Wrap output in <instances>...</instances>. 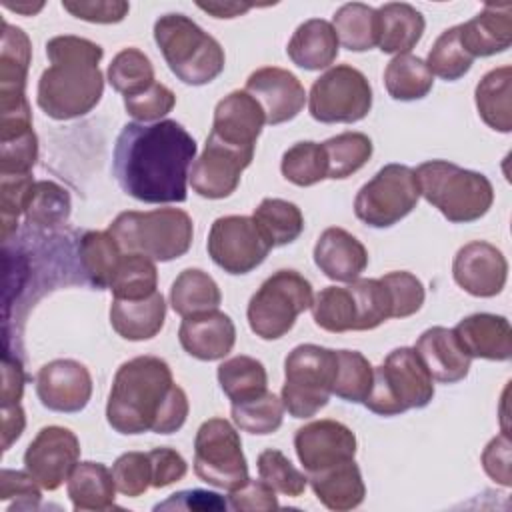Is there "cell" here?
<instances>
[{
  "label": "cell",
  "mask_w": 512,
  "mask_h": 512,
  "mask_svg": "<svg viewBox=\"0 0 512 512\" xmlns=\"http://www.w3.org/2000/svg\"><path fill=\"white\" fill-rule=\"evenodd\" d=\"M196 150V140L176 120L128 122L116 138L112 170L118 186L140 202H184Z\"/></svg>",
  "instance_id": "1"
},
{
  "label": "cell",
  "mask_w": 512,
  "mask_h": 512,
  "mask_svg": "<svg viewBox=\"0 0 512 512\" xmlns=\"http://www.w3.org/2000/svg\"><path fill=\"white\" fill-rule=\"evenodd\" d=\"M188 396L174 384L172 370L158 356L124 362L112 380L106 420L118 434H172L188 418Z\"/></svg>",
  "instance_id": "2"
},
{
  "label": "cell",
  "mask_w": 512,
  "mask_h": 512,
  "mask_svg": "<svg viewBox=\"0 0 512 512\" xmlns=\"http://www.w3.org/2000/svg\"><path fill=\"white\" fill-rule=\"evenodd\" d=\"M50 66L38 80L36 102L54 120L86 116L96 108L104 92V76L98 68L104 50L100 44L64 34L46 42Z\"/></svg>",
  "instance_id": "3"
},
{
  "label": "cell",
  "mask_w": 512,
  "mask_h": 512,
  "mask_svg": "<svg viewBox=\"0 0 512 512\" xmlns=\"http://www.w3.org/2000/svg\"><path fill=\"white\" fill-rule=\"evenodd\" d=\"M154 40L172 74L190 86H204L224 70L220 42L184 14H164L154 22Z\"/></svg>",
  "instance_id": "4"
},
{
  "label": "cell",
  "mask_w": 512,
  "mask_h": 512,
  "mask_svg": "<svg viewBox=\"0 0 512 512\" xmlns=\"http://www.w3.org/2000/svg\"><path fill=\"white\" fill-rule=\"evenodd\" d=\"M420 196H424L440 214L454 224H466L482 218L492 202V182L474 170H466L448 160H428L416 170Z\"/></svg>",
  "instance_id": "5"
},
{
  "label": "cell",
  "mask_w": 512,
  "mask_h": 512,
  "mask_svg": "<svg viewBox=\"0 0 512 512\" xmlns=\"http://www.w3.org/2000/svg\"><path fill=\"white\" fill-rule=\"evenodd\" d=\"M108 232L122 252L142 254L154 262H170L184 256L192 246L194 224L180 208H156L148 212L118 214Z\"/></svg>",
  "instance_id": "6"
},
{
  "label": "cell",
  "mask_w": 512,
  "mask_h": 512,
  "mask_svg": "<svg viewBox=\"0 0 512 512\" xmlns=\"http://www.w3.org/2000/svg\"><path fill=\"white\" fill-rule=\"evenodd\" d=\"M434 398V378L414 348H394L374 368L372 390L364 406L378 416H398L412 408H424Z\"/></svg>",
  "instance_id": "7"
},
{
  "label": "cell",
  "mask_w": 512,
  "mask_h": 512,
  "mask_svg": "<svg viewBox=\"0 0 512 512\" xmlns=\"http://www.w3.org/2000/svg\"><path fill=\"white\" fill-rule=\"evenodd\" d=\"M336 350L318 344H300L284 360L282 404L294 418H310L320 412L330 396L336 378Z\"/></svg>",
  "instance_id": "8"
},
{
  "label": "cell",
  "mask_w": 512,
  "mask_h": 512,
  "mask_svg": "<svg viewBox=\"0 0 512 512\" xmlns=\"http://www.w3.org/2000/svg\"><path fill=\"white\" fill-rule=\"evenodd\" d=\"M312 300V284L300 272L278 270L260 284L248 302L250 330L262 340H278L292 330Z\"/></svg>",
  "instance_id": "9"
},
{
  "label": "cell",
  "mask_w": 512,
  "mask_h": 512,
  "mask_svg": "<svg viewBox=\"0 0 512 512\" xmlns=\"http://www.w3.org/2000/svg\"><path fill=\"white\" fill-rule=\"evenodd\" d=\"M420 200L416 172L404 164H386L354 198V214L372 228H390L406 218Z\"/></svg>",
  "instance_id": "10"
},
{
  "label": "cell",
  "mask_w": 512,
  "mask_h": 512,
  "mask_svg": "<svg viewBox=\"0 0 512 512\" xmlns=\"http://www.w3.org/2000/svg\"><path fill=\"white\" fill-rule=\"evenodd\" d=\"M370 108L372 86L350 64L328 68L314 80L308 94V112L322 124H352L366 118Z\"/></svg>",
  "instance_id": "11"
},
{
  "label": "cell",
  "mask_w": 512,
  "mask_h": 512,
  "mask_svg": "<svg viewBox=\"0 0 512 512\" xmlns=\"http://www.w3.org/2000/svg\"><path fill=\"white\" fill-rule=\"evenodd\" d=\"M194 472L216 488L234 490L248 480V462L238 430L224 418L200 424L194 438Z\"/></svg>",
  "instance_id": "12"
},
{
  "label": "cell",
  "mask_w": 512,
  "mask_h": 512,
  "mask_svg": "<svg viewBox=\"0 0 512 512\" xmlns=\"http://www.w3.org/2000/svg\"><path fill=\"white\" fill-rule=\"evenodd\" d=\"M206 248L212 262L228 274L252 272L272 250L252 216L216 218L210 226Z\"/></svg>",
  "instance_id": "13"
},
{
  "label": "cell",
  "mask_w": 512,
  "mask_h": 512,
  "mask_svg": "<svg viewBox=\"0 0 512 512\" xmlns=\"http://www.w3.org/2000/svg\"><path fill=\"white\" fill-rule=\"evenodd\" d=\"M80 442L64 426H44L24 452L26 472L44 488L56 490L78 464Z\"/></svg>",
  "instance_id": "14"
},
{
  "label": "cell",
  "mask_w": 512,
  "mask_h": 512,
  "mask_svg": "<svg viewBox=\"0 0 512 512\" xmlns=\"http://www.w3.org/2000/svg\"><path fill=\"white\" fill-rule=\"evenodd\" d=\"M252 158L254 152L226 146L208 136L202 154L190 166L188 182L192 190L202 198H226L238 188L240 176L250 166Z\"/></svg>",
  "instance_id": "15"
},
{
  "label": "cell",
  "mask_w": 512,
  "mask_h": 512,
  "mask_svg": "<svg viewBox=\"0 0 512 512\" xmlns=\"http://www.w3.org/2000/svg\"><path fill=\"white\" fill-rule=\"evenodd\" d=\"M294 450L306 474L318 472L352 460L356 456V434L338 420H314L296 430Z\"/></svg>",
  "instance_id": "16"
},
{
  "label": "cell",
  "mask_w": 512,
  "mask_h": 512,
  "mask_svg": "<svg viewBox=\"0 0 512 512\" xmlns=\"http://www.w3.org/2000/svg\"><path fill=\"white\" fill-rule=\"evenodd\" d=\"M36 394L42 406L52 412H80L90 402L92 376L84 364L70 358H58L38 370Z\"/></svg>",
  "instance_id": "17"
},
{
  "label": "cell",
  "mask_w": 512,
  "mask_h": 512,
  "mask_svg": "<svg viewBox=\"0 0 512 512\" xmlns=\"http://www.w3.org/2000/svg\"><path fill=\"white\" fill-rule=\"evenodd\" d=\"M456 284L472 296L492 298L502 292L508 278V262L500 248L474 240L464 244L452 262Z\"/></svg>",
  "instance_id": "18"
},
{
  "label": "cell",
  "mask_w": 512,
  "mask_h": 512,
  "mask_svg": "<svg viewBox=\"0 0 512 512\" xmlns=\"http://www.w3.org/2000/svg\"><path fill=\"white\" fill-rule=\"evenodd\" d=\"M264 124L266 114L260 102L246 90H234L216 104L212 130L208 136L226 146L254 152Z\"/></svg>",
  "instance_id": "19"
},
{
  "label": "cell",
  "mask_w": 512,
  "mask_h": 512,
  "mask_svg": "<svg viewBox=\"0 0 512 512\" xmlns=\"http://www.w3.org/2000/svg\"><path fill=\"white\" fill-rule=\"evenodd\" d=\"M246 92L260 102L266 124L272 126L296 118L306 104L302 82L292 72L278 66L254 70L246 80Z\"/></svg>",
  "instance_id": "20"
},
{
  "label": "cell",
  "mask_w": 512,
  "mask_h": 512,
  "mask_svg": "<svg viewBox=\"0 0 512 512\" xmlns=\"http://www.w3.org/2000/svg\"><path fill=\"white\" fill-rule=\"evenodd\" d=\"M178 340L192 358L212 362L232 352L236 342V326L228 314L216 308L186 316L178 328Z\"/></svg>",
  "instance_id": "21"
},
{
  "label": "cell",
  "mask_w": 512,
  "mask_h": 512,
  "mask_svg": "<svg viewBox=\"0 0 512 512\" xmlns=\"http://www.w3.org/2000/svg\"><path fill=\"white\" fill-rule=\"evenodd\" d=\"M314 264L330 280L354 282L368 266V252L348 230L332 226L316 240Z\"/></svg>",
  "instance_id": "22"
},
{
  "label": "cell",
  "mask_w": 512,
  "mask_h": 512,
  "mask_svg": "<svg viewBox=\"0 0 512 512\" xmlns=\"http://www.w3.org/2000/svg\"><path fill=\"white\" fill-rule=\"evenodd\" d=\"M454 334L470 358L504 362L512 356V328L504 316L470 314L456 324Z\"/></svg>",
  "instance_id": "23"
},
{
  "label": "cell",
  "mask_w": 512,
  "mask_h": 512,
  "mask_svg": "<svg viewBox=\"0 0 512 512\" xmlns=\"http://www.w3.org/2000/svg\"><path fill=\"white\" fill-rule=\"evenodd\" d=\"M414 350L428 368L430 376L442 384H456L470 372L472 358L464 352L454 330L444 326H432L424 330Z\"/></svg>",
  "instance_id": "24"
},
{
  "label": "cell",
  "mask_w": 512,
  "mask_h": 512,
  "mask_svg": "<svg viewBox=\"0 0 512 512\" xmlns=\"http://www.w3.org/2000/svg\"><path fill=\"white\" fill-rule=\"evenodd\" d=\"M460 42L472 58L508 50L512 44V4H486L474 18L460 24Z\"/></svg>",
  "instance_id": "25"
},
{
  "label": "cell",
  "mask_w": 512,
  "mask_h": 512,
  "mask_svg": "<svg viewBox=\"0 0 512 512\" xmlns=\"http://www.w3.org/2000/svg\"><path fill=\"white\" fill-rule=\"evenodd\" d=\"M306 476L316 498L328 510L346 512L358 508L364 502L366 486L354 458L332 464L318 472H310Z\"/></svg>",
  "instance_id": "26"
},
{
  "label": "cell",
  "mask_w": 512,
  "mask_h": 512,
  "mask_svg": "<svg viewBox=\"0 0 512 512\" xmlns=\"http://www.w3.org/2000/svg\"><path fill=\"white\" fill-rule=\"evenodd\" d=\"M166 320V302L160 292L142 300H118L110 304V324L124 340L140 342L154 338Z\"/></svg>",
  "instance_id": "27"
},
{
  "label": "cell",
  "mask_w": 512,
  "mask_h": 512,
  "mask_svg": "<svg viewBox=\"0 0 512 512\" xmlns=\"http://www.w3.org/2000/svg\"><path fill=\"white\" fill-rule=\"evenodd\" d=\"M338 46L340 42L332 22L310 18L294 30L286 46V54L304 70H322L334 64L338 58Z\"/></svg>",
  "instance_id": "28"
},
{
  "label": "cell",
  "mask_w": 512,
  "mask_h": 512,
  "mask_svg": "<svg viewBox=\"0 0 512 512\" xmlns=\"http://www.w3.org/2000/svg\"><path fill=\"white\" fill-rule=\"evenodd\" d=\"M378 48L384 54H408L422 38L426 20L420 10L406 2H386L376 8Z\"/></svg>",
  "instance_id": "29"
},
{
  "label": "cell",
  "mask_w": 512,
  "mask_h": 512,
  "mask_svg": "<svg viewBox=\"0 0 512 512\" xmlns=\"http://www.w3.org/2000/svg\"><path fill=\"white\" fill-rule=\"evenodd\" d=\"M68 496L76 512L110 510L116 500L112 470L102 462H78L68 476Z\"/></svg>",
  "instance_id": "30"
},
{
  "label": "cell",
  "mask_w": 512,
  "mask_h": 512,
  "mask_svg": "<svg viewBox=\"0 0 512 512\" xmlns=\"http://www.w3.org/2000/svg\"><path fill=\"white\" fill-rule=\"evenodd\" d=\"M122 256V248L108 230H88L76 242L78 268L86 282L98 290L110 288Z\"/></svg>",
  "instance_id": "31"
},
{
  "label": "cell",
  "mask_w": 512,
  "mask_h": 512,
  "mask_svg": "<svg viewBox=\"0 0 512 512\" xmlns=\"http://www.w3.org/2000/svg\"><path fill=\"white\" fill-rule=\"evenodd\" d=\"M32 60V44L26 32L8 22L2 24L0 48V100L26 96V78Z\"/></svg>",
  "instance_id": "32"
},
{
  "label": "cell",
  "mask_w": 512,
  "mask_h": 512,
  "mask_svg": "<svg viewBox=\"0 0 512 512\" xmlns=\"http://www.w3.org/2000/svg\"><path fill=\"white\" fill-rule=\"evenodd\" d=\"M474 100L482 122L508 134L512 130V68L500 66L486 72L476 84Z\"/></svg>",
  "instance_id": "33"
},
{
  "label": "cell",
  "mask_w": 512,
  "mask_h": 512,
  "mask_svg": "<svg viewBox=\"0 0 512 512\" xmlns=\"http://www.w3.org/2000/svg\"><path fill=\"white\" fill-rule=\"evenodd\" d=\"M222 294L214 278L200 268L182 270L170 288V306L182 318L216 310Z\"/></svg>",
  "instance_id": "34"
},
{
  "label": "cell",
  "mask_w": 512,
  "mask_h": 512,
  "mask_svg": "<svg viewBox=\"0 0 512 512\" xmlns=\"http://www.w3.org/2000/svg\"><path fill=\"white\" fill-rule=\"evenodd\" d=\"M218 382L232 404L248 402L268 390V374L260 360L240 354L218 366Z\"/></svg>",
  "instance_id": "35"
},
{
  "label": "cell",
  "mask_w": 512,
  "mask_h": 512,
  "mask_svg": "<svg viewBox=\"0 0 512 512\" xmlns=\"http://www.w3.org/2000/svg\"><path fill=\"white\" fill-rule=\"evenodd\" d=\"M434 76L426 62L414 54L394 56L384 70V86L390 98L400 102H412L428 96Z\"/></svg>",
  "instance_id": "36"
},
{
  "label": "cell",
  "mask_w": 512,
  "mask_h": 512,
  "mask_svg": "<svg viewBox=\"0 0 512 512\" xmlns=\"http://www.w3.org/2000/svg\"><path fill=\"white\" fill-rule=\"evenodd\" d=\"M338 42L350 52H366L378 46V16L376 8L350 2L340 6L332 16Z\"/></svg>",
  "instance_id": "37"
},
{
  "label": "cell",
  "mask_w": 512,
  "mask_h": 512,
  "mask_svg": "<svg viewBox=\"0 0 512 512\" xmlns=\"http://www.w3.org/2000/svg\"><path fill=\"white\" fill-rule=\"evenodd\" d=\"M252 220L272 248L294 242L304 230V216L300 208L282 198H264L254 210Z\"/></svg>",
  "instance_id": "38"
},
{
  "label": "cell",
  "mask_w": 512,
  "mask_h": 512,
  "mask_svg": "<svg viewBox=\"0 0 512 512\" xmlns=\"http://www.w3.org/2000/svg\"><path fill=\"white\" fill-rule=\"evenodd\" d=\"M72 210L70 194L52 180H36L24 206L26 222L38 228L62 226Z\"/></svg>",
  "instance_id": "39"
},
{
  "label": "cell",
  "mask_w": 512,
  "mask_h": 512,
  "mask_svg": "<svg viewBox=\"0 0 512 512\" xmlns=\"http://www.w3.org/2000/svg\"><path fill=\"white\" fill-rule=\"evenodd\" d=\"M156 286L158 270L154 260L142 254L124 252L108 290L118 300H142L158 292Z\"/></svg>",
  "instance_id": "40"
},
{
  "label": "cell",
  "mask_w": 512,
  "mask_h": 512,
  "mask_svg": "<svg viewBox=\"0 0 512 512\" xmlns=\"http://www.w3.org/2000/svg\"><path fill=\"white\" fill-rule=\"evenodd\" d=\"M328 162V178L344 180L358 172L372 156V140L362 132H342L322 142Z\"/></svg>",
  "instance_id": "41"
},
{
  "label": "cell",
  "mask_w": 512,
  "mask_h": 512,
  "mask_svg": "<svg viewBox=\"0 0 512 512\" xmlns=\"http://www.w3.org/2000/svg\"><path fill=\"white\" fill-rule=\"evenodd\" d=\"M312 318L326 332L356 330V302L350 286H326L312 300Z\"/></svg>",
  "instance_id": "42"
},
{
  "label": "cell",
  "mask_w": 512,
  "mask_h": 512,
  "mask_svg": "<svg viewBox=\"0 0 512 512\" xmlns=\"http://www.w3.org/2000/svg\"><path fill=\"white\" fill-rule=\"evenodd\" d=\"M336 356H338V368H336L332 394L352 404L364 402L374 382L372 364L358 350H336Z\"/></svg>",
  "instance_id": "43"
},
{
  "label": "cell",
  "mask_w": 512,
  "mask_h": 512,
  "mask_svg": "<svg viewBox=\"0 0 512 512\" xmlns=\"http://www.w3.org/2000/svg\"><path fill=\"white\" fill-rule=\"evenodd\" d=\"M108 82L124 96L140 94L156 82L154 66L142 50L124 48L108 64Z\"/></svg>",
  "instance_id": "44"
},
{
  "label": "cell",
  "mask_w": 512,
  "mask_h": 512,
  "mask_svg": "<svg viewBox=\"0 0 512 512\" xmlns=\"http://www.w3.org/2000/svg\"><path fill=\"white\" fill-rule=\"evenodd\" d=\"M282 176L296 186H312L328 178V162L322 144L296 142L284 154L280 162Z\"/></svg>",
  "instance_id": "45"
},
{
  "label": "cell",
  "mask_w": 512,
  "mask_h": 512,
  "mask_svg": "<svg viewBox=\"0 0 512 512\" xmlns=\"http://www.w3.org/2000/svg\"><path fill=\"white\" fill-rule=\"evenodd\" d=\"M232 422L248 434L266 436L276 432L282 426L284 420V404L282 398H278L274 392H264L258 398H252L248 402L232 404L230 408Z\"/></svg>",
  "instance_id": "46"
},
{
  "label": "cell",
  "mask_w": 512,
  "mask_h": 512,
  "mask_svg": "<svg viewBox=\"0 0 512 512\" xmlns=\"http://www.w3.org/2000/svg\"><path fill=\"white\" fill-rule=\"evenodd\" d=\"M424 62H426L428 70L432 72V76L436 74L448 82H454V80L462 78L464 74H468L474 58L464 50V46L460 42V24L446 28L436 38V42L432 44L428 58Z\"/></svg>",
  "instance_id": "47"
},
{
  "label": "cell",
  "mask_w": 512,
  "mask_h": 512,
  "mask_svg": "<svg viewBox=\"0 0 512 512\" xmlns=\"http://www.w3.org/2000/svg\"><path fill=\"white\" fill-rule=\"evenodd\" d=\"M356 302V330H374L392 318L390 292L380 278H358L350 282Z\"/></svg>",
  "instance_id": "48"
},
{
  "label": "cell",
  "mask_w": 512,
  "mask_h": 512,
  "mask_svg": "<svg viewBox=\"0 0 512 512\" xmlns=\"http://www.w3.org/2000/svg\"><path fill=\"white\" fill-rule=\"evenodd\" d=\"M258 474L260 478L272 486L276 492L284 494V496H300L306 490L308 484V476L304 472H300L280 450L276 448H268L264 452H260L258 456Z\"/></svg>",
  "instance_id": "49"
},
{
  "label": "cell",
  "mask_w": 512,
  "mask_h": 512,
  "mask_svg": "<svg viewBox=\"0 0 512 512\" xmlns=\"http://www.w3.org/2000/svg\"><path fill=\"white\" fill-rule=\"evenodd\" d=\"M34 182L32 174H0V234L4 242L16 232Z\"/></svg>",
  "instance_id": "50"
},
{
  "label": "cell",
  "mask_w": 512,
  "mask_h": 512,
  "mask_svg": "<svg viewBox=\"0 0 512 512\" xmlns=\"http://www.w3.org/2000/svg\"><path fill=\"white\" fill-rule=\"evenodd\" d=\"M116 490L128 498L142 496L152 486V464L148 452H124L112 464Z\"/></svg>",
  "instance_id": "51"
},
{
  "label": "cell",
  "mask_w": 512,
  "mask_h": 512,
  "mask_svg": "<svg viewBox=\"0 0 512 512\" xmlns=\"http://www.w3.org/2000/svg\"><path fill=\"white\" fill-rule=\"evenodd\" d=\"M380 280L390 292L392 318H406L416 314L422 308L426 292L420 278H416L406 270H398V272L384 274Z\"/></svg>",
  "instance_id": "52"
},
{
  "label": "cell",
  "mask_w": 512,
  "mask_h": 512,
  "mask_svg": "<svg viewBox=\"0 0 512 512\" xmlns=\"http://www.w3.org/2000/svg\"><path fill=\"white\" fill-rule=\"evenodd\" d=\"M38 160V138L34 130L0 140V174H32Z\"/></svg>",
  "instance_id": "53"
},
{
  "label": "cell",
  "mask_w": 512,
  "mask_h": 512,
  "mask_svg": "<svg viewBox=\"0 0 512 512\" xmlns=\"http://www.w3.org/2000/svg\"><path fill=\"white\" fill-rule=\"evenodd\" d=\"M176 104V94L160 84L154 82L150 88H146L140 94L124 96V108L126 112L138 120V122H158L162 116H166Z\"/></svg>",
  "instance_id": "54"
},
{
  "label": "cell",
  "mask_w": 512,
  "mask_h": 512,
  "mask_svg": "<svg viewBox=\"0 0 512 512\" xmlns=\"http://www.w3.org/2000/svg\"><path fill=\"white\" fill-rule=\"evenodd\" d=\"M40 488L42 486L28 472L8 468L0 472V500H16V504L10 510L36 508L42 498Z\"/></svg>",
  "instance_id": "55"
},
{
  "label": "cell",
  "mask_w": 512,
  "mask_h": 512,
  "mask_svg": "<svg viewBox=\"0 0 512 512\" xmlns=\"http://www.w3.org/2000/svg\"><path fill=\"white\" fill-rule=\"evenodd\" d=\"M62 8L74 18L94 22V24H116L122 22L130 10L128 2L122 0H62Z\"/></svg>",
  "instance_id": "56"
},
{
  "label": "cell",
  "mask_w": 512,
  "mask_h": 512,
  "mask_svg": "<svg viewBox=\"0 0 512 512\" xmlns=\"http://www.w3.org/2000/svg\"><path fill=\"white\" fill-rule=\"evenodd\" d=\"M228 504L232 510H256V512H266V510H276L278 508V498L276 490L268 486L262 478L260 480H246L242 486L230 490Z\"/></svg>",
  "instance_id": "57"
},
{
  "label": "cell",
  "mask_w": 512,
  "mask_h": 512,
  "mask_svg": "<svg viewBox=\"0 0 512 512\" xmlns=\"http://www.w3.org/2000/svg\"><path fill=\"white\" fill-rule=\"evenodd\" d=\"M148 456H150V464H152V486L154 488L170 486V484L182 480L188 472L186 460L174 448L160 446V448L150 450Z\"/></svg>",
  "instance_id": "58"
},
{
  "label": "cell",
  "mask_w": 512,
  "mask_h": 512,
  "mask_svg": "<svg viewBox=\"0 0 512 512\" xmlns=\"http://www.w3.org/2000/svg\"><path fill=\"white\" fill-rule=\"evenodd\" d=\"M482 466L486 470V474L502 484V486H510L512 484V470H510V438L508 434H500L494 436L484 452H482Z\"/></svg>",
  "instance_id": "59"
},
{
  "label": "cell",
  "mask_w": 512,
  "mask_h": 512,
  "mask_svg": "<svg viewBox=\"0 0 512 512\" xmlns=\"http://www.w3.org/2000/svg\"><path fill=\"white\" fill-rule=\"evenodd\" d=\"M226 500L208 490H182L156 504V510H198V512H216L226 510Z\"/></svg>",
  "instance_id": "60"
},
{
  "label": "cell",
  "mask_w": 512,
  "mask_h": 512,
  "mask_svg": "<svg viewBox=\"0 0 512 512\" xmlns=\"http://www.w3.org/2000/svg\"><path fill=\"white\" fill-rule=\"evenodd\" d=\"M24 382H26V374L20 360L6 354L2 360V392H0L2 406L20 402L24 394Z\"/></svg>",
  "instance_id": "61"
},
{
  "label": "cell",
  "mask_w": 512,
  "mask_h": 512,
  "mask_svg": "<svg viewBox=\"0 0 512 512\" xmlns=\"http://www.w3.org/2000/svg\"><path fill=\"white\" fill-rule=\"evenodd\" d=\"M24 426L26 416L20 402L2 406V450H8L22 436Z\"/></svg>",
  "instance_id": "62"
},
{
  "label": "cell",
  "mask_w": 512,
  "mask_h": 512,
  "mask_svg": "<svg viewBox=\"0 0 512 512\" xmlns=\"http://www.w3.org/2000/svg\"><path fill=\"white\" fill-rule=\"evenodd\" d=\"M200 10L212 14L214 18H236L244 12H248L254 4H242V2H198Z\"/></svg>",
  "instance_id": "63"
},
{
  "label": "cell",
  "mask_w": 512,
  "mask_h": 512,
  "mask_svg": "<svg viewBox=\"0 0 512 512\" xmlns=\"http://www.w3.org/2000/svg\"><path fill=\"white\" fill-rule=\"evenodd\" d=\"M4 6H6L8 10L20 12V14H24V16H32V14H36V12H40V10H42L44 2H36V4H32V2H16V4H12V2H4Z\"/></svg>",
  "instance_id": "64"
}]
</instances>
